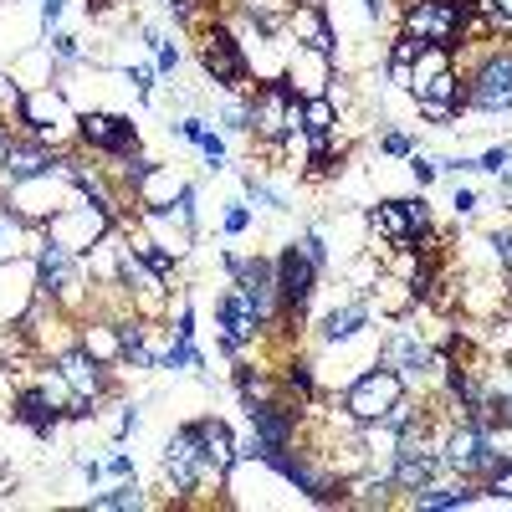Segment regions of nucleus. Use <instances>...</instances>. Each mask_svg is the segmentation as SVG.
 Wrapping results in <instances>:
<instances>
[{"mask_svg":"<svg viewBox=\"0 0 512 512\" xmlns=\"http://www.w3.org/2000/svg\"><path fill=\"white\" fill-rule=\"evenodd\" d=\"M21 139H36L57 154H72L77 149V108L67 98L62 82H47V88H31L26 103H21V118L11 123Z\"/></svg>","mask_w":512,"mask_h":512,"instance_id":"obj_1","label":"nucleus"},{"mask_svg":"<svg viewBox=\"0 0 512 512\" xmlns=\"http://www.w3.org/2000/svg\"><path fill=\"white\" fill-rule=\"evenodd\" d=\"M195 57H200L205 77L216 82L221 93H241L246 98L256 88L251 67H246V52H241V41H236V31H231L226 16H210V21L195 26Z\"/></svg>","mask_w":512,"mask_h":512,"instance_id":"obj_2","label":"nucleus"},{"mask_svg":"<svg viewBox=\"0 0 512 512\" xmlns=\"http://www.w3.org/2000/svg\"><path fill=\"white\" fill-rule=\"evenodd\" d=\"M88 195H82L62 169H52V175H36V180H11L6 190H0V205L11 210V216H21L26 226H47L52 216H62V210L82 205Z\"/></svg>","mask_w":512,"mask_h":512,"instance_id":"obj_3","label":"nucleus"},{"mask_svg":"<svg viewBox=\"0 0 512 512\" xmlns=\"http://www.w3.org/2000/svg\"><path fill=\"white\" fill-rule=\"evenodd\" d=\"M118 287H123L128 303H134L139 318H169V308H175V287H169V277L154 272L144 256L123 241V231H118Z\"/></svg>","mask_w":512,"mask_h":512,"instance_id":"obj_4","label":"nucleus"},{"mask_svg":"<svg viewBox=\"0 0 512 512\" xmlns=\"http://www.w3.org/2000/svg\"><path fill=\"white\" fill-rule=\"evenodd\" d=\"M379 364L395 369L405 379V390H415L420 374H436V344L425 338V328H415L405 318H390V328L379 333Z\"/></svg>","mask_w":512,"mask_h":512,"instance_id":"obj_5","label":"nucleus"},{"mask_svg":"<svg viewBox=\"0 0 512 512\" xmlns=\"http://www.w3.org/2000/svg\"><path fill=\"white\" fill-rule=\"evenodd\" d=\"M246 103H251V139L262 144V149H272L287 128L303 123V98H297L282 77L256 82V88L246 93Z\"/></svg>","mask_w":512,"mask_h":512,"instance_id":"obj_6","label":"nucleus"},{"mask_svg":"<svg viewBox=\"0 0 512 512\" xmlns=\"http://www.w3.org/2000/svg\"><path fill=\"white\" fill-rule=\"evenodd\" d=\"M466 11H456L451 0H405L400 6V31H410L415 41H425V47H466Z\"/></svg>","mask_w":512,"mask_h":512,"instance_id":"obj_7","label":"nucleus"},{"mask_svg":"<svg viewBox=\"0 0 512 512\" xmlns=\"http://www.w3.org/2000/svg\"><path fill=\"white\" fill-rule=\"evenodd\" d=\"M400 395H405V379H400L395 369H384V364H369V369H359V374L344 384L338 405H344V415H349V420L369 425V420H379L384 410H390Z\"/></svg>","mask_w":512,"mask_h":512,"instance_id":"obj_8","label":"nucleus"},{"mask_svg":"<svg viewBox=\"0 0 512 512\" xmlns=\"http://www.w3.org/2000/svg\"><path fill=\"white\" fill-rule=\"evenodd\" d=\"M139 123L123 118L113 108H82L77 113V149H93L103 159H123V154H139Z\"/></svg>","mask_w":512,"mask_h":512,"instance_id":"obj_9","label":"nucleus"},{"mask_svg":"<svg viewBox=\"0 0 512 512\" xmlns=\"http://www.w3.org/2000/svg\"><path fill=\"white\" fill-rule=\"evenodd\" d=\"M256 338H267V323L256 318V308L246 303V292L231 282V287L216 297V344H221V354L236 364V359H246V349L256 344Z\"/></svg>","mask_w":512,"mask_h":512,"instance_id":"obj_10","label":"nucleus"},{"mask_svg":"<svg viewBox=\"0 0 512 512\" xmlns=\"http://www.w3.org/2000/svg\"><path fill=\"white\" fill-rule=\"evenodd\" d=\"M190 425H195V441H200L205 492H221L226 477L236 472V461H241V451H236V431H231L221 415H200V420H190Z\"/></svg>","mask_w":512,"mask_h":512,"instance_id":"obj_11","label":"nucleus"},{"mask_svg":"<svg viewBox=\"0 0 512 512\" xmlns=\"http://www.w3.org/2000/svg\"><path fill=\"white\" fill-rule=\"evenodd\" d=\"M41 231H47V241H57V246L77 251V256H88V251L113 231V216H108V210H98L93 200H82V205L62 210V216H52Z\"/></svg>","mask_w":512,"mask_h":512,"instance_id":"obj_12","label":"nucleus"},{"mask_svg":"<svg viewBox=\"0 0 512 512\" xmlns=\"http://www.w3.org/2000/svg\"><path fill=\"white\" fill-rule=\"evenodd\" d=\"M318 282H323V272L303 256V246L287 241V246L277 251V292H282V308H287V313H313Z\"/></svg>","mask_w":512,"mask_h":512,"instance_id":"obj_13","label":"nucleus"},{"mask_svg":"<svg viewBox=\"0 0 512 512\" xmlns=\"http://www.w3.org/2000/svg\"><path fill=\"white\" fill-rule=\"evenodd\" d=\"M282 82H287L297 98H328V88L338 82V62L323 57V52H313V47H292V41H287Z\"/></svg>","mask_w":512,"mask_h":512,"instance_id":"obj_14","label":"nucleus"},{"mask_svg":"<svg viewBox=\"0 0 512 512\" xmlns=\"http://www.w3.org/2000/svg\"><path fill=\"white\" fill-rule=\"evenodd\" d=\"M62 374H67V384H72V390L77 395H88V400H108L113 390H118V374H113V364H103V359H93L88 349H82V344H72V349H62L57 359H52Z\"/></svg>","mask_w":512,"mask_h":512,"instance_id":"obj_15","label":"nucleus"},{"mask_svg":"<svg viewBox=\"0 0 512 512\" xmlns=\"http://www.w3.org/2000/svg\"><path fill=\"white\" fill-rule=\"evenodd\" d=\"M11 425L31 431V441H57L62 425H67V415H62L47 395H41L31 379H21V384H16V400H11Z\"/></svg>","mask_w":512,"mask_h":512,"instance_id":"obj_16","label":"nucleus"},{"mask_svg":"<svg viewBox=\"0 0 512 512\" xmlns=\"http://www.w3.org/2000/svg\"><path fill=\"white\" fill-rule=\"evenodd\" d=\"M282 36L292 41V47H313V52H323V57L338 62V31L328 21V6H303V0H292Z\"/></svg>","mask_w":512,"mask_h":512,"instance_id":"obj_17","label":"nucleus"},{"mask_svg":"<svg viewBox=\"0 0 512 512\" xmlns=\"http://www.w3.org/2000/svg\"><path fill=\"white\" fill-rule=\"evenodd\" d=\"M36 303V256H6L0 262V323H21Z\"/></svg>","mask_w":512,"mask_h":512,"instance_id":"obj_18","label":"nucleus"},{"mask_svg":"<svg viewBox=\"0 0 512 512\" xmlns=\"http://www.w3.org/2000/svg\"><path fill=\"white\" fill-rule=\"evenodd\" d=\"M364 328H379V313H374L369 297L359 292V297H349V303H338V308H328V313L318 318V344L333 349V344H344V338H354V333H364Z\"/></svg>","mask_w":512,"mask_h":512,"instance_id":"obj_19","label":"nucleus"},{"mask_svg":"<svg viewBox=\"0 0 512 512\" xmlns=\"http://www.w3.org/2000/svg\"><path fill=\"white\" fill-rule=\"evenodd\" d=\"M62 159H67V154H57V149H47V144H36V139H21V134H16V144H11L6 164H0V190H6L11 180L52 175V169H62Z\"/></svg>","mask_w":512,"mask_h":512,"instance_id":"obj_20","label":"nucleus"},{"mask_svg":"<svg viewBox=\"0 0 512 512\" xmlns=\"http://www.w3.org/2000/svg\"><path fill=\"white\" fill-rule=\"evenodd\" d=\"M405 507H425V512H431V507H472V502H482V487L477 482H466V477H456V482H425L420 492H405L400 497Z\"/></svg>","mask_w":512,"mask_h":512,"instance_id":"obj_21","label":"nucleus"},{"mask_svg":"<svg viewBox=\"0 0 512 512\" xmlns=\"http://www.w3.org/2000/svg\"><path fill=\"white\" fill-rule=\"evenodd\" d=\"M77 344L88 349L93 359L123 369V344H118V323L103 318V313H88V318H77Z\"/></svg>","mask_w":512,"mask_h":512,"instance_id":"obj_22","label":"nucleus"},{"mask_svg":"<svg viewBox=\"0 0 512 512\" xmlns=\"http://www.w3.org/2000/svg\"><path fill=\"white\" fill-rule=\"evenodd\" d=\"M364 226H369V241H384V246H410V221H405V205L400 200H379L364 210Z\"/></svg>","mask_w":512,"mask_h":512,"instance_id":"obj_23","label":"nucleus"},{"mask_svg":"<svg viewBox=\"0 0 512 512\" xmlns=\"http://www.w3.org/2000/svg\"><path fill=\"white\" fill-rule=\"evenodd\" d=\"M390 477H395L400 492H420L425 482H436V477H441V456H436V451L395 456V461H390Z\"/></svg>","mask_w":512,"mask_h":512,"instance_id":"obj_24","label":"nucleus"},{"mask_svg":"<svg viewBox=\"0 0 512 512\" xmlns=\"http://www.w3.org/2000/svg\"><path fill=\"white\" fill-rule=\"evenodd\" d=\"M57 67H62V62L47 52V41H36V47H31L26 57H16V62H11V77L31 93V88H47V82H57Z\"/></svg>","mask_w":512,"mask_h":512,"instance_id":"obj_25","label":"nucleus"},{"mask_svg":"<svg viewBox=\"0 0 512 512\" xmlns=\"http://www.w3.org/2000/svg\"><path fill=\"white\" fill-rule=\"evenodd\" d=\"M410 98H436V103H456V108L466 113V77H461L456 67H446V72H436V77L415 82V88H410Z\"/></svg>","mask_w":512,"mask_h":512,"instance_id":"obj_26","label":"nucleus"},{"mask_svg":"<svg viewBox=\"0 0 512 512\" xmlns=\"http://www.w3.org/2000/svg\"><path fill=\"white\" fill-rule=\"evenodd\" d=\"M287 11H292V0H236V16H246L256 31H267V36H282Z\"/></svg>","mask_w":512,"mask_h":512,"instance_id":"obj_27","label":"nucleus"},{"mask_svg":"<svg viewBox=\"0 0 512 512\" xmlns=\"http://www.w3.org/2000/svg\"><path fill=\"white\" fill-rule=\"evenodd\" d=\"M272 154L282 159V169H287V175H303V169H308V159H313V134H308L303 123H297V128H287V134L272 144Z\"/></svg>","mask_w":512,"mask_h":512,"instance_id":"obj_28","label":"nucleus"},{"mask_svg":"<svg viewBox=\"0 0 512 512\" xmlns=\"http://www.w3.org/2000/svg\"><path fill=\"white\" fill-rule=\"evenodd\" d=\"M88 507H98V512H139V507H149V497H144V487H139L134 477H123L118 487L93 492V497H88Z\"/></svg>","mask_w":512,"mask_h":512,"instance_id":"obj_29","label":"nucleus"},{"mask_svg":"<svg viewBox=\"0 0 512 512\" xmlns=\"http://www.w3.org/2000/svg\"><path fill=\"white\" fill-rule=\"evenodd\" d=\"M180 185H185V180L175 175V169H169V164H159L154 175H149V180L134 190V205H169V200L180 195Z\"/></svg>","mask_w":512,"mask_h":512,"instance_id":"obj_30","label":"nucleus"},{"mask_svg":"<svg viewBox=\"0 0 512 512\" xmlns=\"http://www.w3.org/2000/svg\"><path fill=\"white\" fill-rule=\"evenodd\" d=\"M303 128L313 139H333L338 134V103L333 98H303Z\"/></svg>","mask_w":512,"mask_h":512,"instance_id":"obj_31","label":"nucleus"},{"mask_svg":"<svg viewBox=\"0 0 512 512\" xmlns=\"http://www.w3.org/2000/svg\"><path fill=\"white\" fill-rule=\"evenodd\" d=\"M241 195H246V205H256V210H287V195L282 190H272L256 169H246L241 175Z\"/></svg>","mask_w":512,"mask_h":512,"instance_id":"obj_32","label":"nucleus"},{"mask_svg":"<svg viewBox=\"0 0 512 512\" xmlns=\"http://www.w3.org/2000/svg\"><path fill=\"white\" fill-rule=\"evenodd\" d=\"M47 52L62 62V67H82L88 62V52H82V41L72 31H47Z\"/></svg>","mask_w":512,"mask_h":512,"instance_id":"obj_33","label":"nucleus"},{"mask_svg":"<svg viewBox=\"0 0 512 512\" xmlns=\"http://www.w3.org/2000/svg\"><path fill=\"white\" fill-rule=\"evenodd\" d=\"M492 333H487V354H497L507 369H512V313H502V318H492L487 323Z\"/></svg>","mask_w":512,"mask_h":512,"instance_id":"obj_34","label":"nucleus"},{"mask_svg":"<svg viewBox=\"0 0 512 512\" xmlns=\"http://www.w3.org/2000/svg\"><path fill=\"white\" fill-rule=\"evenodd\" d=\"M477 487H482V497H492V502H512V456H507L502 466H492Z\"/></svg>","mask_w":512,"mask_h":512,"instance_id":"obj_35","label":"nucleus"},{"mask_svg":"<svg viewBox=\"0 0 512 512\" xmlns=\"http://www.w3.org/2000/svg\"><path fill=\"white\" fill-rule=\"evenodd\" d=\"M221 123H226V134H251V103H246L241 93H226Z\"/></svg>","mask_w":512,"mask_h":512,"instance_id":"obj_36","label":"nucleus"},{"mask_svg":"<svg viewBox=\"0 0 512 512\" xmlns=\"http://www.w3.org/2000/svg\"><path fill=\"white\" fill-rule=\"evenodd\" d=\"M420 47H425V41H415L410 31H395V36H390V52H384V62H390V67H415Z\"/></svg>","mask_w":512,"mask_h":512,"instance_id":"obj_37","label":"nucleus"},{"mask_svg":"<svg viewBox=\"0 0 512 512\" xmlns=\"http://www.w3.org/2000/svg\"><path fill=\"white\" fill-rule=\"evenodd\" d=\"M451 67V52L446 47H420V57H415V82H425V77H436V72H446ZM415 82H410V88H415Z\"/></svg>","mask_w":512,"mask_h":512,"instance_id":"obj_38","label":"nucleus"},{"mask_svg":"<svg viewBox=\"0 0 512 512\" xmlns=\"http://www.w3.org/2000/svg\"><path fill=\"white\" fill-rule=\"evenodd\" d=\"M297 246H303V256H308V262L318 267V272H328L333 267V251H328V236L313 226V231H303V236H297Z\"/></svg>","mask_w":512,"mask_h":512,"instance_id":"obj_39","label":"nucleus"},{"mask_svg":"<svg viewBox=\"0 0 512 512\" xmlns=\"http://www.w3.org/2000/svg\"><path fill=\"white\" fill-rule=\"evenodd\" d=\"M415 108H420V118H425V123H436V128H456V123H461V108H456V103L415 98Z\"/></svg>","mask_w":512,"mask_h":512,"instance_id":"obj_40","label":"nucleus"},{"mask_svg":"<svg viewBox=\"0 0 512 512\" xmlns=\"http://www.w3.org/2000/svg\"><path fill=\"white\" fill-rule=\"evenodd\" d=\"M487 246H492V267L512 282V226H497V231L487 236Z\"/></svg>","mask_w":512,"mask_h":512,"instance_id":"obj_41","label":"nucleus"},{"mask_svg":"<svg viewBox=\"0 0 512 512\" xmlns=\"http://www.w3.org/2000/svg\"><path fill=\"white\" fill-rule=\"evenodd\" d=\"M195 149L205 154V169H210V175H221V169L231 164V154H226V139L216 134V128H205V139H200Z\"/></svg>","mask_w":512,"mask_h":512,"instance_id":"obj_42","label":"nucleus"},{"mask_svg":"<svg viewBox=\"0 0 512 512\" xmlns=\"http://www.w3.org/2000/svg\"><path fill=\"white\" fill-rule=\"evenodd\" d=\"M21 103H26V88L11 77V72H0V118H21Z\"/></svg>","mask_w":512,"mask_h":512,"instance_id":"obj_43","label":"nucleus"},{"mask_svg":"<svg viewBox=\"0 0 512 512\" xmlns=\"http://www.w3.org/2000/svg\"><path fill=\"white\" fill-rule=\"evenodd\" d=\"M379 154H390V159H410V154H415V139L405 134V128H384V134H379Z\"/></svg>","mask_w":512,"mask_h":512,"instance_id":"obj_44","label":"nucleus"},{"mask_svg":"<svg viewBox=\"0 0 512 512\" xmlns=\"http://www.w3.org/2000/svg\"><path fill=\"white\" fill-rule=\"evenodd\" d=\"M400 205H405V221H410V236H420L425 226H436V221H431V205H425V190H420V195H405Z\"/></svg>","mask_w":512,"mask_h":512,"instance_id":"obj_45","label":"nucleus"},{"mask_svg":"<svg viewBox=\"0 0 512 512\" xmlns=\"http://www.w3.org/2000/svg\"><path fill=\"white\" fill-rule=\"evenodd\" d=\"M405 164H410V180H415L420 190H431V185H436V175H441V164H436L431 154H420V149H415Z\"/></svg>","mask_w":512,"mask_h":512,"instance_id":"obj_46","label":"nucleus"},{"mask_svg":"<svg viewBox=\"0 0 512 512\" xmlns=\"http://www.w3.org/2000/svg\"><path fill=\"white\" fill-rule=\"evenodd\" d=\"M477 210H482V195H477L472 185H456V190H451V216H456V221H472Z\"/></svg>","mask_w":512,"mask_h":512,"instance_id":"obj_47","label":"nucleus"},{"mask_svg":"<svg viewBox=\"0 0 512 512\" xmlns=\"http://www.w3.org/2000/svg\"><path fill=\"white\" fill-rule=\"evenodd\" d=\"M221 231H226V236H246V231H251V205H246V200L226 205V216H221Z\"/></svg>","mask_w":512,"mask_h":512,"instance_id":"obj_48","label":"nucleus"},{"mask_svg":"<svg viewBox=\"0 0 512 512\" xmlns=\"http://www.w3.org/2000/svg\"><path fill=\"white\" fill-rule=\"evenodd\" d=\"M477 169H482V175H502V169H512V144H492V149H482Z\"/></svg>","mask_w":512,"mask_h":512,"instance_id":"obj_49","label":"nucleus"},{"mask_svg":"<svg viewBox=\"0 0 512 512\" xmlns=\"http://www.w3.org/2000/svg\"><path fill=\"white\" fill-rule=\"evenodd\" d=\"M154 72L159 77H175L180 72V47H175V41H159V47H154Z\"/></svg>","mask_w":512,"mask_h":512,"instance_id":"obj_50","label":"nucleus"},{"mask_svg":"<svg viewBox=\"0 0 512 512\" xmlns=\"http://www.w3.org/2000/svg\"><path fill=\"white\" fill-rule=\"evenodd\" d=\"M205 128H210V123H205L200 113H185V118L175 123V134H180L185 144H200V139H205Z\"/></svg>","mask_w":512,"mask_h":512,"instance_id":"obj_51","label":"nucleus"},{"mask_svg":"<svg viewBox=\"0 0 512 512\" xmlns=\"http://www.w3.org/2000/svg\"><path fill=\"white\" fill-rule=\"evenodd\" d=\"M436 164H441V175H472L477 169V159H466V154H441Z\"/></svg>","mask_w":512,"mask_h":512,"instance_id":"obj_52","label":"nucleus"},{"mask_svg":"<svg viewBox=\"0 0 512 512\" xmlns=\"http://www.w3.org/2000/svg\"><path fill=\"white\" fill-rule=\"evenodd\" d=\"M139 425H144V410H139V405H123V415H118V441H123V436H134Z\"/></svg>","mask_w":512,"mask_h":512,"instance_id":"obj_53","label":"nucleus"},{"mask_svg":"<svg viewBox=\"0 0 512 512\" xmlns=\"http://www.w3.org/2000/svg\"><path fill=\"white\" fill-rule=\"evenodd\" d=\"M103 472H108V477H118V482H123V477H134V461H128V451H113V456H108V461H103Z\"/></svg>","mask_w":512,"mask_h":512,"instance_id":"obj_54","label":"nucleus"},{"mask_svg":"<svg viewBox=\"0 0 512 512\" xmlns=\"http://www.w3.org/2000/svg\"><path fill=\"white\" fill-rule=\"evenodd\" d=\"M384 77H390L395 88H405V93H410V82H415V72H410V67H390V62H384Z\"/></svg>","mask_w":512,"mask_h":512,"instance_id":"obj_55","label":"nucleus"},{"mask_svg":"<svg viewBox=\"0 0 512 512\" xmlns=\"http://www.w3.org/2000/svg\"><path fill=\"white\" fill-rule=\"evenodd\" d=\"M11 144H16V128H11V118H0V164H6Z\"/></svg>","mask_w":512,"mask_h":512,"instance_id":"obj_56","label":"nucleus"},{"mask_svg":"<svg viewBox=\"0 0 512 512\" xmlns=\"http://www.w3.org/2000/svg\"><path fill=\"white\" fill-rule=\"evenodd\" d=\"M507 313H512V282H507Z\"/></svg>","mask_w":512,"mask_h":512,"instance_id":"obj_57","label":"nucleus"},{"mask_svg":"<svg viewBox=\"0 0 512 512\" xmlns=\"http://www.w3.org/2000/svg\"><path fill=\"white\" fill-rule=\"evenodd\" d=\"M303 6H328V0H303Z\"/></svg>","mask_w":512,"mask_h":512,"instance_id":"obj_58","label":"nucleus"}]
</instances>
